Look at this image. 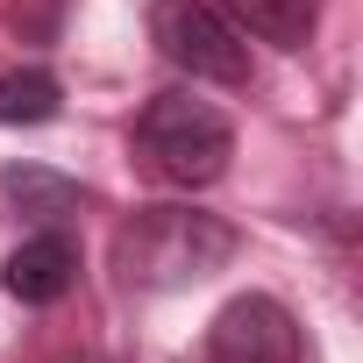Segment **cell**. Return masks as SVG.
I'll list each match as a JSON object with an SVG mask.
<instances>
[{
  "mask_svg": "<svg viewBox=\"0 0 363 363\" xmlns=\"http://www.w3.org/2000/svg\"><path fill=\"white\" fill-rule=\"evenodd\" d=\"M306 342H299V320L285 299L271 292H242L214 313L207 328V363H299Z\"/></svg>",
  "mask_w": 363,
  "mask_h": 363,
  "instance_id": "cell-4",
  "label": "cell"
},
{
  "mask_svg": "<svg viewBox=\"0 0 363 363\" xmlns=\"http://www.w3.org/2000/svg\"><path fill=\"white\" fill-rule=\"evenodd\" d=\"M135 150L143 164L178 193H200V186H221L228 164H235V128L214 100H193V93H157L143 114H135Z\"/></svg>",
  "mask_w": 363,
  "mask_h": 363,
  "instance_id": "cell-2",
  "label": "cell"
},
{
  "mask_svg": "<svg viewBox=\"0 0 363 363\" xmlns=\"http://www.w3.org/2000/svg\"><path fill=\"white\" fill-rule=\"evenodd\" d=\"M65 107V86L57 72L43 65H22V72H0V128H36Z\"/></svg>",
  "mask_w": 363,
  "mask_h": 363,
  "instance_id": "cell-8",
  "label": "cell"
},
{
  "mask_svg": "<svg viewBox=\"0 0 363 363\" xmlns=\"http://www.w3.org/2000/svg\"><path fill=\"white\" fill-rule=\"evenodd\" d=\"M235 257V228L200 207H135L114 228V278L128 292H178L200 285Z\"/></svg>",
  "mask_w": 363,
  "mask_h": 363,
  "instance_id": "cell-1",
  "label": "cell"
},
{
  "mask_svg": "<svg viewBox=\"0 0 363 363\" xmlns=\"http://www.w3.org/2000/svg\"><path fill=\"white\" fill-rule=\"evenodd\" d=\"M0 193H8L29 221H65V214L86 207V186H79V178H57V171H43V164H8V171H0Z\"/></svg>",
  "mask_w": 363,
  "mask_h": 363,
  "instance_id": "cell-7",
  "label": "cell"
},
{
  "mask_svg": "<svg viewBox=\"0 0 363 363\" xmlns=\"http://www.w3.org/2000/svg\"><path fill=\"white\" fill-rule=\"evenodd\" d=\"M214 8L271 50H306L320 29V0H214Z\"/></svg>",
  "mask_w": 363,
  "mask_h": 363,
  "instance_id": "cell-6",
  "label": "cell"
},
{
  "mask_svg": "<svg viewBox=\"0 0 363 363\" xmlns=\"http://www.w3.org/2000/svg\"><path fill=\"white\" fill-rule=\"evenodd\" d=\"M0 285H8L22 306H57L72 285H79V242L72 235H57V228H43V235H29L15 257H8V271H0Z\"/></svg>",
  "mask_w": 363,
  "mask_h": 363,
  "instance_id": "cell-5",
  "label": "cell"
},
{
  "mask_svg": "<svg viewBox=\"0 0 363 363\" xmlns=\"http://www.w3.org/2000/svg\"><path fill=\"white\" fill-rule=\"evenodd\" d=\"M150 43L186 79L250 86V36L214 8V0H150Z\"/></svg>",
  "mask_w": 363,
  "mask_h": 363,
  "instance_id": "cell-3",
  "label": "cell"
}]
</instances>
